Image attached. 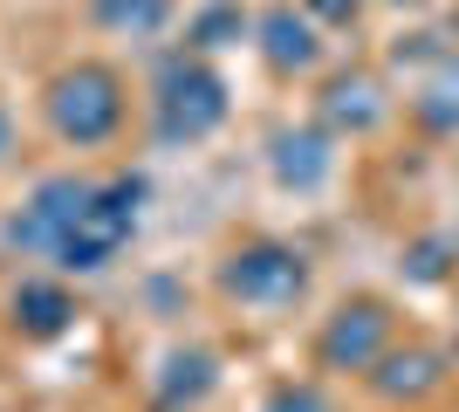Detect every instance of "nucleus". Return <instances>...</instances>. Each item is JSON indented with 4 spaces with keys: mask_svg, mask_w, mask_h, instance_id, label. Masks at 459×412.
Masks as SVG:
<instances>
[{
    "mask_svg": "<svg viewBox=\"0 0 459 412\" xmlns=\"http://www.w3.org/2000/svg\"><path fill=\"white\" fill-rule=\"evenodd\" d=\"M268 172H274L281 193H316L336 172V137L323 124H281L268 137Z\"/></svg>",
    "mask_w": 459,
    "mask_h": 412,
    "instance_id": "10",
    "label": "nucleus"
},
{
    "mask_svg": "<svg viewBox=\"0 0 459 412\" xmlns=\"http://www.w3.org/2000/svg\"><path fill=\"white\" fill-rule=\"evenodd\" d=\"M316 28H357V0H302Z\"/></svg>",
    "mask_w": 459,
    "mask_h": 412,
    "instance_id": "16",
    "label": "nucleus"
},
{
    "mask_svg": "<svg viewBox=\"0 0 459 412\" xmlns=\"http://www.w3.org/2000/svg\"><path fill=\"white\" fill-rule=\"evenodd\" d=\"M172 14V0H96V21L117 35H158Z\"/></svg>",
    "mask_w": 459,
    "mask_h": 412,
    "instance_id": "14",
    "label": "nucleus"
},
{
    "mask_svg": "<svg viewBox=\"0 0 459 412\" xmlns=\"http://www.w3.org/2000/svg\"><path fill=\"white\" fill-rule=\"evenodd\" d=\"M261 412H329V399L316 392V385H308V378H302V385H295V378H288V385H274V392L261 399Z\"/></svg>",
    "mask_w": 459,
    "mask_h": 412,
    "instance_id": "15",
    "label": "nucleus"
},
{
    "mask_svg": "<svg viewBox=\"0 0 459 412\" xmlns=\"http://www.w3.org/2000/svg\"><path fill=\"white\" fill-rule=\"evenodd\" d=\"M308 289V255L288 241H240L220 255V295L240 310H288Z\"/></svg>",
    "mask_w": 459,
    "mask_h": 412,
    "instance_id": "4",
    "label": "nucleus"
},
{
    "mask_svg": "<svg viewBox=\"0 0 459 412\" xmlns=\"http://www.w3.org/2000/svg\"><path fill=\"white\" fill-rule=\"evenodd\" d=\"M7 316H14L21 337H62L69 316H76V295L62 289V275H28V282L7 295Z\"/></svg>",
    "mask_w": 459,
    "mask_h": 412,
    "instance_id": "12",
    "label": "nucleus"
},
{
    "mask_svg": "<svg viewBox=\"0 0 459 412\" xmlns=\"http://www.w3.org/2000/svg\"><path fill=\"white\" fill-rule=\"evenodd\" d=\"M446 364H453V357L432 351V344H391L364 372V392L377 399V406H432V399L446 392V378H453Z\"/></svg>",
    "mask_w": 459,
    "mask_h": 412,
    "instance_id": "7",
    "label": "nucleus"
},
{
    "mask_svg": "<svg viewBox=\"0 0 459 412\" xmlns=\"http://www.w3.org/2000/svg\"><path fill=\"white\" fill-rule=\"evenodd\" d=\"M404 118L419 124L425 137H459V56H432L425 76L404 97Z\"/></svg>",
    "mask_w": 459,
    "mask_h": 412,
    "instance_id": "11",
    "label": "nucleus"
},
{
    "mask_svg": "<svg viewBox=\"0 0 459 412\" xmlns=\"http://www.w3.org/2000/svg\"><path fill=\"white\" fill-rule=\"evenodd\" d=\"M254 41H261V56H268L274 76H308V69L323 62V28H316L308 7H295V0H268L261 21H254Z\"/></svg>",
    "mask_w": 459,
    "mask_h": 412,
    "instance_id": "9",
    "label": "nucleus"
},
{
    "mask_svg": "<svg viewBox=\"0 0 459 412\" xmlns=\"http://www.w3.org/2000/svg\"><path fill=\"white\" fill-rule=\"evenodd\" d=\"M453 364H459V337H453Z\"/></svg>",
    "mask_w": 459,
    "mask_h": 412,
    "instance_id": "18",
    "label": "nucleus"
},
{
    "mask_svg": "<svg viewBox=\"0 0 459 412\" xmlns=\"http://www.w3.org/2000/svg\"><path fill=\"white\" fill-rule=\"evenodd\" d=\"M384 7H411V0H384Z\"/></svg>",
    "mask_w": 459,
    "mask_h": 412,
    "instance_id": "17",
    "label": "nucleus"
},
{
    "mask_svg": "<svg viewBox=\"0 0 459 412\" xmlns=\"http://www.w3.org/2000/svg\"><path fill=\"white\" fill-rule=\"evenodd\" d=\"M90 186L96 179L90 172H56V179H41L35 193L21 199V214L7 220V241H14L21 255H56V241L69 234V220L82 214V199H90Z\"/></svg>",
    "mask_w": 459,
    "mask_h": 412,
    "instance_id": "6",
    "label": "nucleus"
},
{
    "mask_svg": "<svg viewBox=\"0 0 459 412\" xmlns=\"http://www.w3.org/2000/svg\"><path fill=\"white\" fill-rule=\"evenodd\" d=\"M124 118H131V90H124V76H117L110 62H96V56L62 62L56 76L41 83V124H48V137L69 145V152H103V145H117Z\"/></svg>",
    "mask_w": 459,
    "mask_h": 412,
    "instance_id": "1",
    "label": "nucleus"
},
{
    "mask_svg": "<svg viewBox=\"0 0 459 412\" xmlns=\"http://www.w3.org/2000/svg\"><path fill=\"white\" fill-rule=\"evenodd\" d=\"M384 118H391V97H384L377 69H336L316 97V124L329 137H370Z\"/></svg>",
    "mask_w": 459,
    "mask_h": 412,
    "instance_id": "8",
    "label": "nucleus"
},
{
    "mask_svg": "<svg viewBox=\"0 0 459 412\" xmlns=\"http://www.w3.org/2000/svg\"><path fill=\"white\" fill-rule=\"evenodd\" d=\"M227 124V83L199 48H172L152 76V131L158 145H199Z\"/></svg>",
    "mask_w": 459,
    "mask_h": 412,
    "instance_id": "3",
    "label": "nucleus"
},
{
    "mask_svg": "<svg viewBox=\"0 0 459 412\" xmlns=\"http://www.w3.org/2000/svg\"><path fill=\"white\" fill-rule=\"evenodd\" d=\"M220 385V357L212 351H172L158 372V412H186Z\"/></svg>",
    "mask_w": 459,
    "mask_h": 412,
    "instance_id": "13",
    "label": "nucleus"
},
{
    "mask_svg": "<svg viewBox=\"0 0 459 412\" xmlns=\"http://www.w3.org/2000/svg\"><path fill=\"white\" fill-rule=\"evenodd\" d=\"M137 220H144V179H137V172L96 179L90 199H82V214L69 220V234L56 241L48 268H56V275H103L124 248H131Z\"/></svg>",
    "mask_w": 459,
    "mask_h": 412,
    "instance_id": "2",
    "label": "nucleus"
},
{
    "mask_svg": "<svg viewBox=\"0 0 459 412\" xmlns=\"http://www.w3.org/2000/svg\"><path fill=\"white\" fill-rule=\"evenodd\" d=\"M398 344V316L384 295H350L336 310L323 316V330H316V364L323 372H357L364 378L384 351Z\"/></svg>",
    "mask_w": 459,
    "mask_h": 412,
    "instance_id": "5",
    "label": "nucleus"
}]
</instances>
